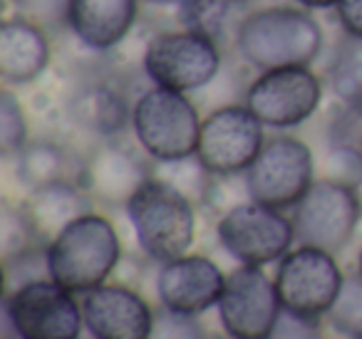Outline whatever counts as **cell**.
Listing matches in <instances>:
<instances>
[{"label": "cell", "instance_id": "cell-1", "mask_svg": "<svg viewBox=\"0 0 362 339\" xmlns=\"http://www.w3.org/2000/svg\"><path fill=\"white\" fill-rule=\"evenodd\" d=\"M236 50L256 70L310 67L322 50V28L310 13L271 6L246 13L236 28Z\"/></svg>", "mask_w": 362, "mask_h": 339}, {"label": "cell", "instance_id": "cell-2", "mask_svg": "<svg viewBox=\"0 0 362 339\" xmlns=\"http://www.w3.org/2000/svg\"><path fill=\"white\" fill-rule=\"evenodd\" d=\"M122 260L115 223L95 210L67 223L45 248V273L75 295H85L110 280Z\"/></svg>", "mask_w": 362, "mask_h": 339}, {"label": "cell", "instance_id": "cell-3", "mask_svg": "<svg viewBox=\"0 0 362 339\" xmlns=\"http://www.w3.org/2000/svg\"><path fill=\"white\" fill-rule=\"evenodd\" d=\"M124 210L141 253L156 263L187 255L197 240L194 201L159 176H151Z\"/></svg>", "mask_w": 362, "mask_h": 339}, {"label": "cell", "instance_id": "cell-4", "mask_svg": "<svg viewBox=\"0 0 362 339\" xmlns=\"http://www.w3.org/2000/svg\"><path fill=\"white\" fill-rule=\"evenodd\" d=\"M202 117L189 92L151 87L132 107V131L139 149L156 164L197 154Z\"/></svg>", "mask_w": 362, "mask_h": 339}, {"label": "cell", "instance_id": "cell-5", "mask_svg": "<svg viewBox=\"0 0 362 339\" xmlns=\"http://www.w3.org/2000/svg\"><path fill=\"white\" fill-rule=\"evenodd\" d=\"M6 319L16 339H80L85 332L82 299L52 278L8 290Z\"/></svg>", "mask_w": 362, "mask_h": 339}, {"label": "cell", "instance_id": "cell-6", "mask_svg": "<svg viewBox=\"0 0 362 339\" xmlns=\"http://www.w3.org/2000/svg\"><path fill=\"white\" fill-rule=\"evenodd\" d=\"M216 238L221 248L238 260V265L278 263L296 243L293 218L281 208L261 201H238L228 206L216 223Z\"/></svg>", "mask_w": 362, "mask_h": 339}, {"label": "cell", "instance_id": "cell-7", "mask_svg": "<svg viewBox=\"0 0 362 339\" xmlns=\"http://www.w3.org/2000/svg\"><path fill=\"white\" fill-rule=\"evenodd\" d=\"M141 67L151 85L197 92L211 85L221 72V47L216 40L187 28L159 32L146 42Z\"/></svg>", "mask_w": 362, "mask_h": 339}, {"label": "cell", "instance_id": "cell-8", "mask_svg": "<svg viewBox=\"0 0 362 339\" xmlns=\"http://www.w3.org/2000/svg\"><path fill=\"white\" fill-rule=\"evenodd\" d=\"M345 282L335 253L317 245L298 243L276 268L278 297L286 312L300 317H325Z\"/></svg>", "mask_w": 362, "mask_h": 339}, {"label": "cell", "instance_id": "cell-9", "mask_svg": "<svg viewBox=\"0 0 362 339\" xmlns=\"http://www.w3.org/2000/svg\"><path fill=\"white\" fill-rule=\"evenodd\" d=\"M243 181L248 198L281 210L293 208L315 181V156L298 136H271L243 174Z\"/></svg>", "mask_w": 362, "mask_h": 339}, {"label": "cell", "instance_id": "cell-10", "mask_svg": "<svg viewBox=\"0 0 362 339\" xmlns=\"http://www.w3.org/2000/svg\"><path fill=\"white\" fill-rule=\"evenodd\" d=\"M291 218L298 243L317 245L337 255L355 235L362 210L352 186L322 176L293 206Z\"/></svg>", "mask_w": 362, "mask_h": 339}, {"label": "cell", "instance_id": "cell-11", "mask_svg": "<svg viewBox=\"0 0 362 339\" xmlns=\"http://www.w3.org/2000/svg\"><path fill=\"white\" fill-rule=\"evenodd\" d=\"M266 144V124L246 105H223L202 121L197 156L211 176H243Z\"/></svg>", "mask_w": 362, "mask_h": 339}, {"label": "cell", "instance_id": "cell-12", "mask_svg": "<svg viewBox=\"0 0 362 339\" xmlns=\"http://www.w3.org/2000/svg\"><path fill=\"white\" fill-rule=\"evenodd\" d=\"M216 307L218 322L231 339H271L283 314L276 278L261 265H238L231 270Z\"/></svg>", "mask_w": 362, "mask_h": 339}, {"label": "cell", "instance_id": "cell-13", "mask_svg": "<svg viewBox=\"0 0 362 339\" xmlns=\"http://www.w3.org/2000/svg\"><path fill=\"white\" fill-rule=\"evenodd\" d=\"M322 102V82L310 67L266 70L246 90V107L271 129H293L308 121Z\"/></svg>", "mask_w": 362, "mask_h": 339}, {"label": "cell", "instance_id": "cell-14", "mask_svg": "<svg viewBox=\"0 0 362 339\" xmlns=\"http://www.w3.org/2000/svg\"><path fill=\"white\" fill-rule=\"evenodd\" d=\"M226 287V275L206 255L187 253L161 263L156 273V297L171 312L202 317L216 307Z\"/></svg>", "mask_w": 362, "mask_h": 339}, {"label": "cell", "instance_id": "cell-15", "mask_svg": "<svg viewBox=\"0 0 362 339\" xmlns=\"http://www.w3.org/2000/svg\"><path fill=\"white\" fill-rule=\"evenodd\" d=\"M82 314L92 339H151L156 317L144 295L117 282L82 295Z\"/></svg>", "mask_w": 362, "mask_h": 339}, {"label": "cell", "instance_id": "cell-16", "mask_svg": "<svg viewBox=\"0 0 362 339\" xmlns=\"http://www.w3.org/2000/svg\"><path fill=\"white\" fill-rule=\"evenodd\" d=\"M154 176L141 156L115 141H102L85 159L82 189L107 206H127L129 198Z\"/></svg>", "mask_w": 362, "mask_h": 339}, {"label": "cell", "instance_id": "cell-17", "mask_svg": "<svg viewBox=\"0 0 362 339\" xmlns=\"http://www.w3.org/2000/svg\"><path fill=\"white\" fill-rule=\"evenodd\" d=\"M50 40L35 20L21 16L0 25V77L6 85H30L50 65Z\"/></svg>", "mask_w": 362, "mask_h": 339}, {"label": "cell", "instance_id": "cell-18", "mask_svg": "<svg viewBox=\"0 0 362 339\" xmlns=\"http://www.w3.org/2000/svg\"><path fill=\"white\" fill-rule=\"evenodd\" d=\"M139 0H70L67 25L90 50L117 47L136 20Z\"/></svg>", "mask_w": 362, "mask_h": 339}, {"label": "cell", "instance_id": "cell-19", "mask_svg": "<svg viewBox=\"0 0 362 339\" xmlns=\"http://www.w3.org/2000/svg\"><path fill=\"white\" fill-rule=\"evenodd\" d=\"M28 218H30L35 235L42 248H47L52 238L80 215L92 210V196L82 189L77 181H60V184L42 186L30 191L28 201L23 203Z\"/></svg>", "mask_w": 362, "mask_h": 339}, {"label": "cell", "instance_id": "cell-20", "mask_svg": "<svg viewBox=\"0 0 362 339\" xmlns=\"http://www.w3.org/2000/svg\"><path fill=\"white\" fill-rule=\"evenodd\" d=\"M72 124L95 139L110 141L132 121V109L119 90L105 82H92L72 95L67 107Z\"/></svg>", "mask_w": 362, "mask_h": 339}, {"label": "cell", "instance_id": "cell-21", "mask_svg": "<svg viewBox=\"0 0 362 339\" xmlns=\"http://www.w3.org/2000/svg\"><path fill=\"white\" fill-rule=\"evenodd\" d=\"M16 171L30 191L60 181H77L82 186V171L75 169L70 151L52 139L28 141L16 156Z\"/></svg>", "mask_w": 362, "mask_h": 339}, {"label": "cell", "instance_id": "cell-22", "mask_svg": "<svg viewBox=\"0 0 362 339\" xmlns=\"http://www.w3.org/2000/svg\"><path fill=\"white\" fill-rule=\"evenodd\" d=\"M246 0H181L179 23L187 30L202 32L211 40L221 42L228 32L236 35L238 28V11Z\"/></svg>", "mask_w": 362, "mask_h": 339}, {"label": "cell", "instance_id": "cell-23", "mask_svg": "<svg viewBox=\"0 0 362 339\" xmlns=\"http://www.w3.org/2000/svg\"><path fill=\"white\" fill-rule=\"evenodd\" d=\"M330 87L342 105L362 100V37L347 35L330 70Z\"/></svg>", "mask_w": 362, "mask_h": 339}, {"label": "cell", "instance_id": "cell-24", "mask_svg": "<svg viewBox=\"0 0 362 339\" xmlns=\"http://www.w3.org/2000/svg\"><path fill=\"white\" fill-rule=\"evenodd\" d=\"M327 322L332 324V329L350 339L362 337V273H350L345 275V282L337 295V299L332 302L330 312L325 314Z\"/></svg>", "mask_w": 362, "mask_h": 339}, {"label": "cell", "instance_id": "cell-25", "mask_svg": "<svg viewBox=\"0 0 362 339\" xmlns=\"http://www.w3.org/2000/svg\"><path fill=\"white\" fill-rule=\"evenodd\" d=\"M0 243H3V258H6V263L30 253V250H35V245H40V240H37V235H35V228H33L30 218H28L23 206H18V208L3 206Z\"/></svg>", "mask_w": 362, "mask_h": 339}, {"label": "cell", "instance_id": "cell-26", "mask_svg": "<svg viewBox=\"0 0 362 339\" xmlns=\"http://www.w3.org/2000/svg\"><path fill=\"white\" fill-rule=\"evenodd\" d=\"M28 119L21 100L11 90L0 95V151L6 156H18L28 144Z\"/></svg>", "mask_w": 362, "mask_h": 339}, {"label": "cell", "instance_id": "cell-27", "mask_svg": "<svg viewBox=\"0 0 362 339\" xmlns=\"http://www.w3.org/2000/svg\"><path fill=\"white\" fill-rule=\"evenodd\" d=\"M327 139L330 146H342L362 156V100L342 105V109L332 117Z\"/></svg>", "mask_w": 362, "mask_h": 339}, {"label": "cell", "instance_id": "cell-28", "mask_svg": "<svg viewBox=\"0 0 362 339\" xmlns=\"http://www.w3.org/2000/svg\"><path fill=\"white\" fill-rule=\"evenodd\" d=\"M151 339H209V334L204 332V324L199 322V317L159 307L154 317Z\"/></svg>", "mask_w": 362, "mask_h": 339}, {"label": "cell", "instance_id": "cell-29", "mask_svg": "<svg viewBox=\"0 0 362 339\" xmlns=\"http://www.w3.org/2000/svg\"><path fill=\"white\" fill-rule=\"evenodd\" d=\"M325 171L327 179H335L355 189V184L362 179V156L350 149H342V146H330Z\"/></svg>", "mask_w": 362, "mask_h": 339}, {"label": "cell", "instance_id": "cell-30", "mask_svg": "<svg viewBox=\"0 0 362 339\" xmlns=\"http://www.w3.org/2000/svg\"><path fill=\"white\" fill-rule=\"evenodd\" d=\"M322 317H300L283 309L271 339H325L322 337Z\"/></svg>", "mask_w": 362, "mask_h": 339}, {"label": "cell", "instance_id": "cell-31", "mask_svg": "<svg viewBox=\"0 0 362 339\" xmlns=\"http://www.w3.org/2000/svg\"><path fill=\"white\" fill-rule=\"evenodd\" d=\"M16 6L30 20L52 23V20H67L70 0H16Z\"/></svg>", "mask_w": 362, "mask_h": 339}, {"label": "cell", "instance_id": "cell-32", "mask_svg": "<svg viewBox=\"0 0 362 339\" xmlns=\"http://www.w3.org/2000/svg\"><path fill=\"white\" fill-rule=\"evenodd\" d=\"M335 11L345 35L362 37V0H337Z\"/></svg>", "mask_w": 362, "mask_h": 339}, {"label": "cell", "instance_id": "cell-33", "mask_svg": "<svg viewBox=\"0 0 362 339\" xmlns=\"http://www.w3.org/2000/svg\"><path fill=\"white\" fill-rule=\"evenodd\" d=\"M303 8H313V11H327V8H335L337 0H296Z\"/></svg>", "mask_w": 362, "mask_h": 339}, {"label": "cell", "instance_id": "cell-34", "mask_svg": "<svg viewBox=\"0 0 362 339\" xmlns=\"http://www.w3.org/2000/svg\"><path fill=\"white\" fill-rule=\"evenodd\" d=\"M144 3H154V6H179L181 0H144Z\"/></svg>", "mask_w": 362, "mask_h": 339}, {"label": "cell", "instance_id": "cell-35", "mask_svg": "<svg viewBox=\"0 0 362 339\" xmlns=\"http://www.w3.org/2000/svg\"><path fill=\"white\" fill-rule=\"evenodd\" d=\"M355 196H357V203H360V210H362V179L355 184Z\"/></svg>", "mask_w": 362, "mask_h": 339}, {"label": "cell", "instance_id": "cell-36", "mask_svg": "<svg viewBox=\"0 0 362 339\" xmlns=\"http://www.w3.org/2000/svg\"><path fill=\"white\" fill-rule=\"evenodd\" d=\"M357 270L362 273V248H360V260H357Z\"/></svg>", "mask_w": 362, "mask_h": 339}, {"label": "cell", "instance_id": "cell-37", "mask_svg": "<svg viewBox=\"0 0 362 339\" xmlns=\"http://www.w3.org/2000/svg\"><path fill=\"white\" fill-rule=\"evenodd\" d=\"M357 339H362V337H357Z\"/></svg>", "mask_w": 362, "mask_h": 339}, {"label": "cell", "instance_id": "cell-38", "mask_svg": "<svg viewBox=\"0 0 362 339\" xmlns=\"http://www.w3.org/2000/svg\"><path fill=\"white\" fill-rule=\"evenodd\" d=\"M246 3H248V0H246Z\"/></svg>", "mask_w": 362, "mask_h": 339}, {"label": "cell", "instance_id": "cell-39", "mask_svg": "<svg viewBox=\"0 0 362 339\" xmlns=\"http://www.w3.org/2000/svg\"><path fill=\"white\" fill-rule=\"evenodd\" d=\"M228 339H231V337H228Z\"/></svg>", "mask_w": 362, "mask_h": 339}]
</instances>
